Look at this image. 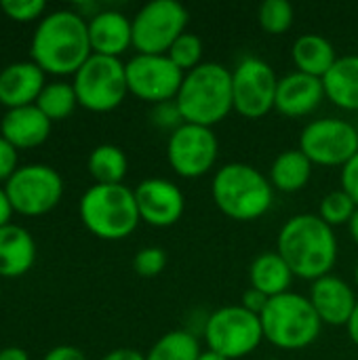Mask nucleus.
<instances>
[{
	"label": "nucleus",
	"instance_id": "f257e3e1",
	"mask_svg": "<svg viewBox=\"0 0 358 360\" xmlns=\"http://www.w3.org/2000/svg\"><path fill=\"white\" fill-rule=\"evenodd\" d=\"M32 61L53 76H74L93 55L87 19L74 8L44 15L32 36Z\"/></svg>",
	"mask_w": 358,
	"mask_h": 360
},
{
	"label": "nucleus",
	"instance_id": "f03ea898",
	"mask_svg": "<svg viewBox=\"0 0 358 360\" xmlns=\"http://www.w3.org/2000/svg\"><path fill=\"white\" fill-rule=\"evenodd\" d=\"M276 251L302 281H319L335 268L338 236L319 213H300L283 224L276 236Z\"/></svg>",
	"mask_w": 358,
	"mask_h": 360
},
{
	"label": "nucleus",
	"instance_id": "7ed1b4c3",
	"mask_svg": "<svg viewBox=\"0 0 358 360\" xmlns=\"http://www.w3.org/2000/svg\"><path fill=\"white\" fill-rule=\"evenodd\" d=\"M274 188L260 169L247 162H228L219 167L211 181L215 207L234 221H255L264 217L274 202Z\"/></svg>",
	"mask_w": 358,
	"mask_h": 360
},
{
	"label": "nucleus",
	"instance_id": "20e7f679",
	"mask_svg": "<svg viewBox=\"0 0 358 360\" xmlns=\"http://www.w3.org/2000/svg\"><path fill=\"white\" fill-rule=\"evenodd\" d=\"M175 103L188 124L213 129L234 112L232 70L205 61L184 76Z\"/></svg>",
	"mask_w": 358,
	"mask_h": 360
},
{
	"label": "nucleus",
	"instance_id": "39448f33",
	"mask_svg": "<svg viewBox=\"0 0 358 360\" xmlns=\"http://www.w3.org/2000/svg\"><path fill=\"white\" fill-rule=\"evenodd\" d=\"M78 215L84 228L101 240H122L141 221L135 190L124 184L91 186L78 202Z\"/></svg>",
	"mask_w": 358,
	"mask_h": 360
},
{
	"label": "nucleus",
	"instance_id": "423d86ee",
	"mask_svg": "<svg viewBox=\"0 0 358 360\" xmlns=\"http://www.w3.org/2000/svg\"><path fill=\"white\" fill-rule=\"evenodd\" d=\"M260 319L264 340L287 352L312 346L323 331V323L310 300L295 291L272 297Z\"/></svg>",
	"mask_w": 358,
	"mask_h": 360
},
{
	"label": "nucleus",
	"instance_id": "0eeeda50",
	"mask_svg": "<svg viewBox=\"0 0 358 360\" xmlns=\"http://www.w3.org/2000/svg\"><path fill=\"white\" fill-rule=\"evenodd\" d=\"M207 350L228 360L245 359L253 354L264 340L262 319L241 304L224 306L211 312L203 327Z\"/></svg>",
	"mask_w": 358,
	"mask_h": 360
},
{
	"label": "nucleus",
	"instance_id": "6e6552de",
	"mask_svg": "<svg viewBox=\"0 0 358 360\" xmlns=\"http://www.w3.org/2000/svg\"><path fill=\"white\" fill-rule=\"evenodd\" d=\"M72 86L80 108L95 114L112 112L129 95L124 63L116 57L91 55L74 74Z\"/></svg>",
	"mask_w": 358,
	"mask_h": 360
},
{
	"label": "nucleus",
	"instance_id": "1a4fd4ad",
	"mask_svg": "<svg viewBox=\"0 0 358 360\" xmlns=\"http://www.w3.org/2000/svg\"><path fill=\"white\" fill-rule=\"evenodd\" d=\"M131 23L137 53L167 55L173 42L188 32L190 13L177 0H152L137 11Z\"/></svg>",
	"mask_w": 358,
	"mask_h": 360
},
{
	"label": "nucleus",
	"instance_id": "9d476101",
	"mask_svg": "<svg viewBox=\"0 0 358 360\" xmlns=\"http://www.w3.org/2000/svg\"><path fill=\"white\" fill-rule=\"evenodd\" d=\"M15 213L38 217L53 211L63 196V179L49 165H23L4 184Z\"/></svg>",
	"mask_w": 358,
	"mask_h": 360
},
{
	"label": "nucleus",
	"instance_id": "9b49d317",
	"mask_svg": "<svg viewBox=\"0 0 358 360\" xmlns=\"http://www.w3.org/2000/svg\"><path fill=\"white\" fill-rule=\"evenodd\" d=\"M298 148L312 165L342 169L358 154V129L344 118H317L302 129Z\"/></svg>",
	"mask_w": 358,
	"mask_h": 360
},
{
	"label": "nucleus",
	"instance_id": "f8f14e48",
	"mask_svg": "<svg viewBox=\"0 0 358 360\" xmlns=\"http://www.w3.org/2000/svg\"><path fill=\"white\" fill-rule=\"evenodd\" d=\"M279 76L260 57H245L232 70L234 112L247 120H260L274 110Z\"/></svg>",
	"mask_w": 358,
	"mask_h": 360
},
{
	"label": "nucleus",
	"instance_id": "ddd939ff",
	"mask_svg": "<svg viewBox=\"0 0 358 360\" xmlns=\"http://www.w3.org/2000/svg\"><path fill=\"white\" fill-rule=\"evenodd\" d=\"M219 158V139L213 129L200 124H181L169 135L167 160L184 179L205 177Z\"/></svg>",
	"mask_w": 358,
	"mask_h": 360
},
{
	"label": "nucleus",
	"instance_id": "4468645a",
	"mask_svg": "<svg viewBox=\"0 0 358 360\" xmlns=\"http://www.w3.org/2000/svg\"><path fill=\"white\" fill-rule=\"evenodd\" d=\"M124 70L129 93L152 105L175 101L186 76L169 55L137 53L124 63Z\"/></svg>",
	"mask_w": 358,
	"mask_h": 360
},
{
	"label": "nucleus",
	"instance_id": "2eb2a0df",
	"mask_svg": "<svg viewBox=\"0 0 358 360\" xmlns=\"http://www.w3.org/2000/svg\"><path fill=\"white\" fill-rule=\"evenodd\" d=\"M137 211L143 224L152 228L175 226L186 211V196L177 184L165 177H148L135 188Z\"/></svg>",
	"mask_w": 358,
	"mask_h": 360
},
{
	"label": "nucleus",
	"instance_id": "dca6fc26",
	"mask_svg": "<svg viewBox=\"0 0 358 360\" xmlns=\"http://www.w3.org/2000/svg\"><path fill=\"white\" fill-rule=\"evenodd\" d=\"M308 300L314 306L321 323L329 327H346L358 304L354 287L333 274L314 281Z\"/></svg>",
	"mask_w": 358,
	"mask_h": 360
},
{
	"label": "nucleus",
	"instance_id": "f3484780",
	"mask_svg": "<svg viewBox=\"0 0 358 360\" xmlns=\"http://www.w3.org/2000/svg\"><path fill=\"white\" fill-rule=\"evenodd\" d=\"M323 101H325V89H323L321 78H314L302 72H291L279 78L274 110L281 116L306 118L314 114Z\"/></svg>",
	"mask_w": 358,
	"mask_h": 360
},
{
	"label": "nucleus",
	"instance_id": "a211bd4d",
	"mask_svg": "<svg viewBox=\"0 0 358 360\" xmlns=\"http://www.w3.org/2000/svg\"><path fill=\"white\" fill-rule=\"evenodd\" d=\"M87 25L93 55L120 59L133 46V23L120 11L101 8L95 17L87 19Z\"/></svg>",
	"mask_w": 358,
	"mask_h": 360
},
{
	"label": "nucleus",
	"instance_id": "6ab92c4d",
	"mask_svg": "<svg viewBox=\"0 0 358 360\" xmlns=\"http://www.w3.org/2000/svg\"><path fill=\"white\" fill-rule=\"evenodd\" d=\"M44 82V72L30 61H15L0 70V103L6 110L34 105Z\"/></svg>",
	"mask_w": 358,
	"mask_h": 360
},
{
	"label": "nucleus",
	"instance_id": "aec40b11",
	"mask_svg": "<svg viewBox=\"0 0 358 360\" xmlns=\"http://www.w3.org/2000/svg\"><path fill=\"white\" fill-rule=\"evenodd\" d=\"M53 122L38 110V105H25L6 110L0 120V135L17 150H30L44 143L51 135Z\"/></svg>",
	"mask_w": 358,
	"mask_h": 360
},
{
	"label": "nucleus",
	"instance_id": "412c9836",
	"mask_svg": "<svg viewBox=\"0 0 358 360\" xmlns=\"http://www.w3.org/2000/svg\"><path fill=\"white\" fill-rule=\"evenodd\" d=\"M36 262L34 236L17 224L0 228V278H19Z\"/></svg>",
	"mask_w": 358,
	"mask_h": 360
},
{
	"label": "nucleus",
	"instance_id": "4be33fe9",
	"mask_svg": "<svg viewBox=\"0 0 358 360\" xmlns=\"http://www.w3.org/2000/svg\"><path fill=\"white\" fill-rule=\"evenodd\" d=\"M325 99L344 112H358V55H342L323 78Z\"/></svg>",
	"mask_w": 358,
	"mask_h": 360
},
{
	"label": "nucleus",
	"instance_id": "5701e85b",
	"mask_svg": "<svg viewBox=\"0 0 358 360\" xmlns=\"http://www.w3.org/2000/svg\"><path fill=\"white\" fill-rule=\"evenodd\" d=\"M293 272L287 262L279 255V251L260 253L249 266V283L253 289L262 291L266 297H279L291 291Z\"/></svg>",
	"mask_w": 358,
	"mask_h": 360
},
{
	"label": "nucleus",
	"instance_id": "b1692460",
	"mask_svg": "<svg viewBox=\"0 0 358 360\" xmlns=\"http://www.w3.org/2000/svg\"><path fill=\"white\" fill-rule=\"evenodd\" d=\"M291 59L295 65V72L314 76V78H325V74L333 68L338 61L335 46L321 34H304L295 38L291 46Z\"/></svg>",
	"mask_w": 358,
	"mask_h": 360
},
{
	"label": "nucleus",
	"instance_id": "393cba45",
	"mask_svg": "<svg viewBox=\"0 0 358 360\" xmlns=\"http://www.w3.org/2000/svg\"><path fill=\"white\" fill-rule=\"evenodd\" d=\"M312 171H314V165L308 160V156L300 148H293V150L281 152L272 160L270 171H268V179H270L274 190L285 192V194H293V192L304 190L310 184Z\"/></svg>",
	"mask_w": 358,
	"mask_h": 360
},
{
	"label": "nucleus",
	"instance_id": "a878e982",
	"mask_svg": "<svg viewBox=\"0 0 358 360\" xmlns=\"http://www.w3.org/2000/svg\"><path fill=\"white\" fill-rule=\"evenodd\" d=\"M89 175L95 179V184H122L129 173V160L122 148L112 143H101L93 148L87 160Z\"/></svg>",
	"mask_w": 358,
	"mask_h": 360
},
{
	"label": "nucleus",
	"instance_id": "bb28decb",
	"mask_svg": "<svg viewBox=\"0 0 358 360\" xmlns=\"http://www.w3.org/2000/svg\"><path fill=\"white\" fill-rule=\"evenodd\" d=\"M200 354L203 348L198 335L190 329H175L154 342L146 360H198Z\"/></svg>",
	"mask_w": 358,
	"mask_h": 360
},
{
	"label": "nucleus",
	"instance_id": "cd10ccee",
	"mask_svg": "<svg viewBox=\"0 0 358 360\" xmlns=\"http://www.w3.org/2000/svg\"><path fill=\"white\" fill-rule=\"evenodd\" d=\"M36 105L51 122H57L72 116V112L78 105V97L72 82L55 80V82H46V86L36 99Z\"/></svg>",
	"mask_w": 358,
	"mask_h": 360
},
{
	"label": "nucleus",
	"instance_id": "c85d7f7f",
	"mask_svg": "<svg viewBox=\"0 0 358 360\" xmlns=\"http://www.w3.org/2000/svg\"><path fill=\"white\" fill-rule=\"evenodd\" d=\"M257 21L266 34L281 36L293 27L295 11L287 0H266L257 8Z\"/></svg>",
	"mask_w": 358,
	"mask_h": 360
},
{
	"label": "nucleus",
	"instance_id": "c756f323",
	"mask_svg": "<svg viewBox=\"0 0 358 360\" xmlns=\"http://www.w3.org/2000/svg\"><path fill=\"white\" fill-rule=\"evenodd\" d=\"M357 209V202L340 188V190H333L327 196H323V200L319 205V217L335 230L338 226H348L350 219L354 217Z\"/></svg>",
	"mask_w": 358,
	"mask_h": 360
},
{
	"label": "nucleus",
	"instance_id": "7c9ffc66",
	"mask_svg": "<svg viewBox=\"0 0 358 360\" xmlns=\"http://www.w3.org/2000/svg\"><path fill=\"white\" fill-rule=\"evenodd\" d=\"M169 59L184 72H192L194 68H198L203 61V55H205V44H203V38L198 34H192V32H186L181 34L173 46L169 49Z\"/></svg>",
	"mask_w": 358,
	"mask_h": 360
},
{
	"label": "nucleus",
	"instance_id": "2f4dec72",
	"mask_svg": "<svg viewBox=\"0 0 358 360\" xmlns=\"http://www.w3.org/2000/svg\"><path fill=\"white\" fill-rule=\"evenodd\" d=\"M167 264H169L167 251L160 247H143L133 257V270L143 278H154V276L162 274Z\"/></svg>",
	"mask_w": 358,
	"mask_h": 360
},
{
	"label": "nucleus",
	"instance_id": "473e14b6",
	"mask_svg": "<svg viewBox=\"0 0 358 360\" xmlns=\"http://www.w3.org/2000/svg\"><path fill=\"white\" fill-rule=\"evenodd\" d=\"M0 8L8 19L17 23H27V21L42 19L46 11V2L44 0H2Z\"/></svg>",
	"mask_w": 358,
	"mask_h": 360
},
{
	"label": "nucleus",
	"instance_id": "72a5a7b5",
	"mask_svg": "<svg viewBox=\"0 0 358 360\" xmlns=\"http://www.w3.org/2000/svg\"><path fill=\"white\" fill-rule=\"evenodd\" d=\"M150 118H152V122H154L158 129L169 131V135H171L173 131H177L181 124H186V122H184V116H181V112H179V108H177L175 101H167V103L154 105Z\"/></svg>",
	"mask_w": 358,
	"mask_h": 360
},
{
	"label": "nucleus",
	"instance_id": "f704fd0d",
	"mask_svg": "<svg viewBox=\"0 0 358 360\" xmlns=\"http://www.w3.org/2000/svg\"><path fill=\"white\" fill-rule=\"evenodd\" d=\"M17 169H19V165H17V148L11 146L0 135V181L6 184Z\"/></svg>",
	"mask_w": 358,
	"mask_h": 360
},
{
	"label": "nucleus",
	"instance_id": "c9c22d12",
	"mask_svg": "<svg viewBox=\"0 0 358 360\" xmlns=\"http://www.w3.org/2000/svg\"><path fill=\"white\" fill-rule=\"evenodd\" d=\"M340 181H342V190L357 202L358 207V154L357 156H352V158L342 167Z\"/></svg>",
	"mask_w": 358,
	"mask_h": 360
},
{
	"label": "nucleus",
	"instance_id": "e433bc0d",
	"mask_svg": "<svg viewBox=\"0 0 358 360\" xmlns=\"http://www.w3.org/2000/svg\"><path fill=\"white\" fill-rule=\"evenodd\" d=\"M268 302H270V297H266L262 291H257V289L249 287V289L243 293V302H241V306H243V308H247L249 312H253V314H257V316H260V314L266 310Z\"/></svg>",
	"mask_w": 358,
	"mask_h": 360
},
{
	"label": "nucleus",
	"instance_id": "4c0bfd02",
	"mask_svg": "<svg viewBox=\"0 0 358 360\" xmlns=\"http://www.w3.org/2000/svg\"><path fill=\"white\" fill-rule=\"evenodd\" d=\"M42 360H89L87 354L74 346H55L53 350H49Z\"/></svg>",
	"mask_w": 358,
	"mask_h": 360
},
{
	"label": "nucleus",
	"instance_id": "58836bf2",
	"mask_svg": "<svg viewBox=\"0 0 358 360\" xmlns=\"http://www.w3.org/2000/svg\"><path fill=\"white\" fill-rule=\"evenodd\" d=\"M101 360H146V354H141L139 350H133V348H116V350L108 352Z\"/></svg>",
	"mask_w": 358,
	"mask_h": 360
},
{
	"label": "nucleus",
	"instance_id": "ea45409f",
	"mask_svg": "<svg viewBox=\"0 0 358 360\" xmlns=\"http://www.w3.org/2000/svg\"><path fill=\"white\" fill-rule=\"evenodd\" d=\"M13 207H11V200L4 192V188H0V228L8 226L11 224V215H13Z\"/></svg>",
	"mask_w": 358,
	"mask_h": 360
},
{
	"label": "nucleus",
	"instance_id": "a19ab883",
	"mask_svg": "<svg viewBox=\"0 0 358 360\" xmlns=\"http://www.w3.org/2000/svg\"><path fill=\"white\" fill-rule=\"evenodd\" d=\"M0 360H30V356L19 346H6L0 350Z\"/></svg>",
	"mask_w": 358,
	"mask_h": 360
},
{
	"label": "nucleus",
	"instance_id": "79ce46f5",
	"mask_svg": "<svg viewBox=\"0 0 358 360\" xmlns=\"http://www.w3.org/2000/svg\"><path fill=\"white\" fill-rule=\"evenodd\" d=\"M346 331H348L350 342L354 346H358V304L357 308H354V312H352V316H350V321H348V325H346Z\"/></svg>",
	"mask_w": 358,
	"mask_h": 360
},
{
	"label": "nucleus",
	"instance_id": "37998d69",
	"mask_svg": "<svg viewBox=\"0 0 358 360\" xmlns=\"http://www.w3.org/2000/svg\"><path fill=\"white\" fill-rule=\"evenodd\" d=\"M348 232H350V238L357 243L358 247V209L357 213H354V217L350 219V224H348Z\"/></svg>",
	"mask_w": 358,
	"mask_h": 360
},
{
	"label": "nucleus",
	"instance_id": "c03bdc74",
	"mask_svg": "<svg viewBox=\"0 0 358 360\" xmlns=\"http://www.w3.org/2000/svg\"><path fill=\"white\" fill-rule=\"evenodd\" d=\"M198 360H228V359H224V356H219V354H215V352H211V350H203V354L198 356Z\"/></svg>",
	"mask_w": 358,
	"mask_h": 360
},
{
	"label": "nucleus",
	"instance_id": "a18cd8bd",
	"mask_svg": "<svg viewBox=\"0 0 358 360\" xmlns=\"http://www.w3.org/2000/svg\"><path fill=\"white\" fill-rule=\"evenodd\" d=\"M354 287L358 289V264H357V270H354Z\"/></svg>",
	"mask_w": 358,
	"mask_h": 360
},
{
	"label": "nucleus",
	"instance_id": "49530a36",
	"mask_svg": "<svg viewBox=\"0 0 358 360\" xmlns=\"http://www.w3.org/2000/svg\"><path fill=\"white\" fill-rule=\"evenodd\" d=\"M266 360H281V359H266Z\"/></svg>",
	"mask_w": 358,
	"mask_h": 360
}]
</instances>
